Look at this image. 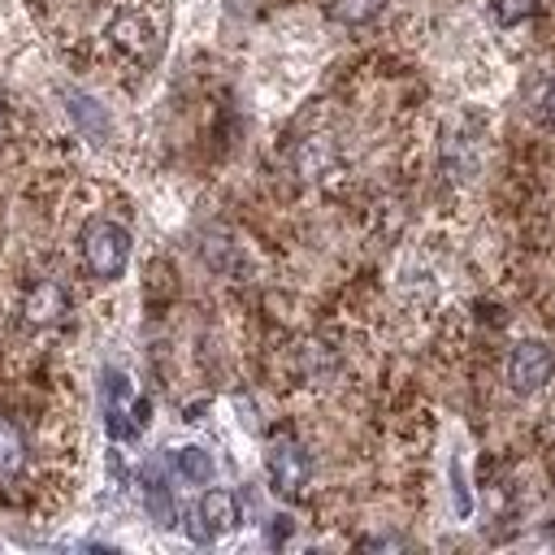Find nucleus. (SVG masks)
<instances>
[{"instance_id":"obj_1","label":"nucleus","mask_w":555,"mask_h":555,"mask_svg":"<svg viewBox=\"0 0 555 555\" xmlns=\"http://www.w3.org/2000/svg\"><path fill=\"white\" fill-rule=\"evenodd\" d=\"M78 251H82V269L100 282H113L126 273L130 264V230L113 217H91L78 234Z\"/></svg>"},{"instance_id":"obj_2","label":"nucleus","mask_w":555,"mask_h":555,"mask_svg":"<svg viewBox=\"0 0 555 555\" xmlns=\"http://www.w3.org/2000/svg\"><path fill=\"white\" fill-rule=\"evenodd\" d=\"M264 473H269V486L282 494V499H299L304 486H308V451L295 442V438H273L269 451H264Z\"/></svg>"},{"instance_id":"obj_3","label":"nucleus","mask_w":555,"mask_h":555,"mask_svg":"<svg viewBox=\"0 0 555 555\" xmlns=\"http://www.w3.org/2000/svg\"><path fill=\"white\" fill-rule=\"evenodd\" d=\"M69 312V291L56 282V278H35L26 282L22 299H17V317L30 325V330H52L61 325Z\"/></svg>"},{"instance_id":"obj_4","label":"nucleus","mask_w":555,"mask_h":555,"mask_svg":"<svg viewBox=\"0 0 555 555\" xmlns=\"http://www.w3.org/2000/svg\"><path fill=\"white\" fill-rule=\"evenodd\" d=\"M551 373H555V356H551L546 343L525 338V343L512 347V356H507V386H512L516 395L542 390V386L551 382Z\"/></svg>"},{"instance_id":"obj_5","label":"nucleus","mask_w":555,"mask_h":555,"mask_svg":"<svg viewBox=\"0 0 555 555\" xmlns=\"http://www.w3.org/2000/svg\"><path fill=\"white\" fill-rule=\"evenodd\" d=\"M238 525V499L230 494V490H208L195 507H191V516H186V533L195 538V542H217L221 533H230Z\"/></svg>"},{"instance_id":"obj_6","label":"nucleus","mask_w":555,"mask_h":555,"mask_svg":"<svg viewBox=\"0 0 555 555\" xmlns=\"http://www.w3.org/2000/svg\"><path fill=\"white\" fill-rule=\"evenodd\" d=\"M104 421H108V434L117 442L134 438L139 434V421H134V390L126 382V373L117 369H104Z\"/></svg>"},{"instance_id":"obj_7","label":"nucleus","mask_w":555,"mask_h":555,"mask_svg":"<svg viewBox=\"0 0 555 555\" xmlns=\"http://www.w3.org/2000/svg\"><path fill=\"white\" fill-rule=\"evenodd\" d=\"M143 507H147V516L160 529H173L178 525V507H173V494H169V481H165L160 464H147L143 468Z\"/></svg>"},{"instance_id":"obj_8","label":"nucleus","mask_w":555,"mask_h":555,"mask_svg":"<svg viewBox=\"0 0 555 555\" xmlns=\"http://www.w3.org/2000/svg\"><path fill=\"white\" fill-rule=\"evenodd\" d=\"M26 455H30V447H26L22 425L0 416V481H13L26 468Z\"/></svg>"},{"instance_id":"obj_9","label":"nucleus","mask_w":555,"mask_h":555,"mask_svg":"<svg viewBox=\"0 0 555 555\" xmlns=\"http://www.w3.org/2000/svg\"><path fill=\"white\" fill-rule=\"evenodd\" d=\"M169 468L182 477V481H191V486H208L212 481V455L204 451V447H178V451H169Z\"/></svg>"},{"instance_id":"obj_10","label":"nucleus","mask_w":555,"mask_h":555,"mask_svg":"<svg viewBox=\"0 0 555 555\" xmlns=\"http://www.w3.org/2000/svg\"><path fill=\"white\" fill-rule=\"evenodd\" d=\"M65 104H69V117L87 130V139H95V143H104L108 139V113L91 100V95H82V91H69L65 95Z\"/></svg>"},{"instance_id":"obj_11","label":"nucleus","mask_w":555,"mask_h":555,"mask_svg":"<svg viewBox=\"0 0 555 555\" xmlns=\"http://www.w3.org/2000/svg\"><path fill=\"white\" fill-rule=\"evenodd\" d=\"M113 39H117V48H126L130 56H147V52H152V26H147V17H139V13H121V17L113 22Z\"/></svg>"},{"instance_id":"obj_12","label":"nucleus","mask_w":555,"mask_h":555,"mask_svg":"<svg viewBox=\"0 0 555 555\" xmlns=\"http://www.w3.org/2000/svg\"><path fill=\"white\" fill-rule=\"evenodd\" d=\"M386 9V0H325V13L338 26H364Z\"/></svg>"},{"instance_id":"obj_13","label":"nucleus","mask_w":555,"mask_h":555,"mask_svg":"<svg viewBox=\"0 0 555 555\" xmlns=\"http://www.w3.org/2000/svg\"><path fill=\"white\" fill-rule=\"evenodd\" d=\"M490 13L499 26H520L538 13V0H490Z\"/></svg>"},{"instance_id":"obj_14","label":"nucleus","mask_w":555,"mask_h":555,"mask_svg":"<svg viewBox=\"0 0 555 555\" xmlns=\"http://www.w3.org/2000/svg\"><path fill=\"white\" fill-rule=\"evenodd\" d=\"M204 260H208L212 269L238 273V260H234V243H230V238H212V243H204Z\"/></svg>"},{"instance_id":"obj_15","label":"nucleus","mask_w":555,"mask_h":555,"mask_svg":"<svg viewBox=\"0 0 555 555\" xmlns=\"http://www.w3.org/2000/svg\"><path fill=\"white\" fill-rule=\"evenodd\" d=\"M451 490H455V516H468L473 503H468V486H464V468H460V460H451Z\"/></svg>"},{"instance_id":"obj_16","label":"nucleus","mask_w":555,"mask_h":555,"mask_svg":"<svg viewBox=\"0 0 555 555\" xmlns=\"http://www.w3.org/2000/svg\"><path fill=\"white\" fill-rule=\"evenodd\" d=\"M538 117H542V126L555 130V78H546V87L538 95Z\"/></svg>"},{"instance_id":"obj_17","label":"nucleus","mask_w":555,"mask_h":555,"mask_svg":"<svg viewBox=\"0 0 555 555\" xmlns=\"http://www.w3.org/2000/svg\"><path fill=\"white\" fill-rule=\"evenodd\" d=\"M291 529H295V525H291V516H273V525H269V542H273V546H278V542H286V538H291Z\"/></svg>"},{"instance_id":"obj_18","label":"nucleus","mask_w":555,"mask_h":555,"mask_svg":"<svg viewBox=\"0 0 555 555\" xmlns=\"http://www.w3.org/2000/svg\"><path fill=\"white\" fill-rule=\"evenodd\" d=\"M4 134H9V108L0 104V139H4Z\"/></svg>"},{"instance_id":"obj_19","label":"nucleus","mask_w":555,"mask_h":555,"mask_svg":"<svg viewBox=\"0 0 555 555\" xmlns=\"http://www.w3.org/2000/svg\"><path fill=\"white\" fill-rule=\"evenodd\" d=\"M551 538H555V525H551Z\"/></svg>"}]
</instances>
